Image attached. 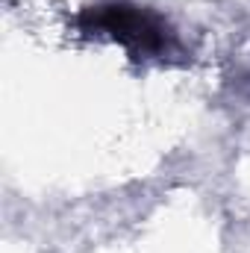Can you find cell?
<instances>
[{
    "label": "cell",
    "instance_id": "6da1fadb",
    "mask_svg": "<svg viewBox=\"0 0 250 253\" xmlns=\"http://www.w3.org/2000/svg\"><path fill=\"white\" fill-rule=\"evenodd\" d=\"M77 30L85 36H106L118 42L132 59L141 62H168L174 56H183L177 30L159 12L126 0H109L83 9L77 15Z\"/></svg>",
    "mask_w": 250,
    "mask_h": 253
}]
</instances>
